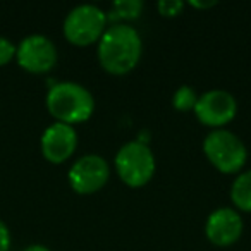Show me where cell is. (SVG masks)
<instances>
[{
  "mask_svg": "<svg viewBox=\"0 0 251 251\" xmlns=\"http://www.w3.org/2000/svg\"><path fill=\"white\" fill-rule=\"evenodd\" d=\"M97 55L105 73L114 76L129 74L140 64L143 55L140 33L124 23L108 25L100 42L97 43Z\"/></svg>",
  "mask_w": 251,
  "mask_h": 251,
  "instance_id": "6da1fadb",
  "label": "cell"
},
{
  "mask_svg": "<svg viewBox=\"0 0 251 251\" xmlns=\"http://www.w3.org/2000/svg\"><path fill=\"white\" fill-rule=\"evenodd\" d=\"M47 110L64 124H81L86 122L95 112V98L86 86L76 81H59L47 91Z\"/></svg>",
  "mask_w": 251,
  "mask_h": 251,
  "instance_id": "7a4b0ae2",
  "label": "cell"
},
{
  "mask_svg": "<svg viewBox=\"0 0 251 251\" xmlns=\"http://www.w3.org/2000/svg\"><path fill=\"white\" fill-rule=\"evenodd\" d=\"M115 172L119 179L129 188H141L153 179L157 160L145 141H127L119 148L114 158Z\"/></svg>",
  "mask_w": 251,
  "mask_h": 251,
  "instance_id": "3957f363",
  "label": "cell"
},
{
  "mask_svg": "<svg viewBox=\"0 0 251 251\" xmlns=\"http://www.w3.org/2000/svg\"><path fill=\"white\" fill-rule=\"evenodd\" d=\"M206 160L222 174H239L248 162V148L229 129H213L203 140Z\"/></svg>",
  "mask_w": 251,
  "mask_h": 251,
  "instance_id": "277c9868",
  "label": "cell"
},
{
  "mask_svg": "<svg viewBox=\"0 0 251 251\" xmlns=\"http://www.w3.org/2000/svg\"><path fill=\"white\" fill-rule=\"evenodd\" d=\"M108 28L107 12L95 4H81L71 9L64 19V36L71 45L88 47L98 43Z\"/></svg>",
  "mask_w": 251,
  "mask_h": 251,
  "instance_id": "5b68a950",
  "label": "cell"
},
{
  "mask_svg": "<svg viewBox=\"0 0 251 251\" xmlns=\"http://www.w3.org/2000/svg\"><path fill=\"white\" fill-rule=\"evenodd\" d=\"M110 179V165L103 157L88 153L79 157L67 172V181L77 195H93Z\"/></svg>",
  "mask_w": 251,
  "mask_h": 251,
  "instance_id": "8992f818",
  "label": "cell"
},
{
  "mask_svg": "<svg viewBox=\"0 0 251 251\" xmlns=\"http://www.w3.org/2000/svg\"><path fill=\"white\" fill-rule=\"evenodd\" d=\"M195 115L203 126L213 129H224L234 121L237 114V101L232 93L226 90H210L198 97Z\"/></svg>",
  "mask_w": 251,
  "mask_h": 251,
  "instance_id": "52a82bcc",
  "label": "cell"
},
{
  "mask_svg": "<svg viewBox=\"0 0 251 251\" xmlns=\"http://www.w3.org/2000/svg\"><path fill=\"white\" fill-rule=\"evenodd\" d=\"M57 47L45 35H29L16 47V62L31 74H45L57 64Z\"/></svg>",
  "mask_w": 251,
  "mask_h": 251,
  "instance_id": "ba28073f",
  "label": "cell"
},
{
  "mask_svg": "<svg viewBox=\"0 0 251 251\" xmlns=\"http://www.w3.org/2000/svg\"><path fill=\"white\" fill-rule=\"evenodd\" d=\"M243 229V217L236 208L219 206L206 219L205 236L213 246L229 248L239 241Z\"/></svg>",
  "mask_w": 251,
  "mask_h": 251,
  "instance_id": "9c48e42d",
  "label": "cell"
},
{
  "mask_svg": "<svg viewBox=\"0 0 251 251\" xmlns=\"http://www.w3.org/2000/svg\"><path fill=\"white\" fill-rule=\"evenodd\" d=\"M77 148V133L74 126L53 122L43 131L40 138V150L50 164H64L74 155Z\"/></svg>",
  "mask_w": 251,
  "mask_h": 251,
  "instance_id": "30bf717a",
  "label": "cell"
},
{
  "mask_svg": "<svg viewBox=\"0 0 251 251\" xmlns=\"http://www.w3.org/2000/svg\"><path fill=\"white\" fill-rule=\"evenodd\" d=\"M230 201L237 212L251 213V169L239 172L230 186Z\"/></svg>",
  "mask_w": 251,
  "mask_h": 251,
  "instance_id": "8fae6325",
  "label": "cell"
},
{
  "mask_svg": "<svg viewBox=\"0 0 251 251\" xmlns=\"http://www.w3.org/2000/svg\"><path fill=\"white\" fill-rule=\"evenodd\" d=\"M145 9V4L141 0H115L110 7V12H107L108 25H119V23L134 21L141 16Z\"/></svg>",
  "mask_w": 251,
  "mask_h": 251,
  "instance_id": "7c38bea8",
  "label": "cell"
},
{
  "mask_svg": "<svg viewBox=\"0 0 251 251\" xmlns=\"http://www.w3.org/2000/svg\"><path fill=\"white\" fill-rule=\"evenodd\" d=\"M198 101V95L191 86H179L172 97V105L179 112H189L195 110V105Z\"/></svg>",
  "mask_w": 251,
  "mask_h": 251,
  "instance_id": "4fadbf2b",
  "label": "cell"
},
{
  "mask_svg": "<svg viewBox=\"0 0 251 251\" xmlns=\"http://www.w3.org/2000/svg\"><path fill=\"white\" fill-rule=\"evenodd\" d=\"M182 9H184V2H181V0H160V2H157V11L164 18H176L181 14Z\"/></svg>",
  "mask_w": 251,
  "mask_h": 251,
  "instance_id": "5bb4252c",
  "label": "cell"
},
{
  "mask_svg": "<svg viewBox=\"0 0 251 251\" xmlns=\"http://www.w3.org/2000/svg\"><path fill=\"white\" fill-rule=\"evenodd\" d=\"M16 59V45L5 36H0V67Z\"/></svg>",
  "mask_w": 251,
  "mask_h": 251,
  "instance_id": "9a60e30c",
  "label": "cell"
},
{
  "mask_svg": "<svg viewBox=\"0 0 251 251\" xmlns=\"http://www.w3.org/2000/svg\"><path fill=\"white\" fill-rule=\"evenodd\" d=\"M12 243L11 230H9L7 224L4 220H0V251H9Z\"/></svg>",
  "mask_w": 251,
  "mask_h": 251,
  "instance_id": "2e32d148",
  "label": "cell"
},
{
  "mask_svg": "<svg viewBox=\"0 0 251 251\" xmlns=\"http://www.w3.org/2000/svg\"><path fill=\"white\" fill-rule=\"evenodd\" d=\"M189 5L195 9H210L213 5H217V2H213V0H208V2H189Z\"/></svg>",
  "mask_w": 251,
  "mask_h": 251,
  "instance_id": "e0dca14e",
  "label": "cell"
},
{
  "mask_svg": "<svg viewBox=\"0 0 251 251\" xmlns=\"http://www.w3.org/2000/svg\"><path fill=\"white\" fill-rule=\"evenodd\" d=\"M25 251H50L45 244H29L28 248H25Z\"/></svg>",
  "mask_w": 251,
  "mask_h": 251,
  "instance_id": "ac0fdd59",
  "label": "cell"
}]
</instances>
